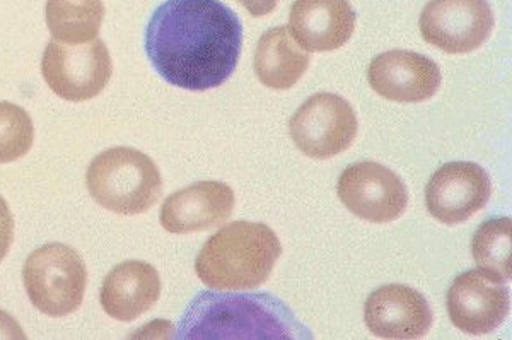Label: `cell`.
<instances>
[{
    "instance_id": "6da1fadb",
    "label": "cell",
    "mask_w": 512,
    "mask_h": 340,
    "mask_svg": "<svg viewBox=\"0 0 512 340\" xmlns=\"http://www.w3.org/2000/svg\"><path fill=\"white\" fill-rule=\"evenodd\" d=\"M243 24L221 0H166L146 31V52L166 83L187 91L219 88L233 76Z\"/></svg>"
},
{
    "instance_id": "7a4b0ae2",
    "label": "cell",
    "mask_w": 512,
    "mask_h": 340,
    "mask_svg": "<svg viewBox=\"0 0 512 340\" xmlns=\"http://www.w3.org/2000/svg\"><path fill=\"white\" fill-rule=\"evenodd\" d=\"M178 339H313L291 308L267 293L197 294L183 313Z\"/></svg>"
},
{
    "instance_id": "3957f363",
    "label": "cell",
    "mask_w": 512,
    "mask_h": 340,
    "mask_svg": "<svg viewBox=\"0 0 512 340\" xmlns=\"http://www.w3.org/2000/svg\"><path fill=\"white\" fill-rule=\"evenodd\" d=\"M282 245L267 224L234 221L205 241L195 272L214 291H246L268 281Z\"/></svg>"
},
{
    "instance_id": "277c9868",
    "label": "cell",
    "mask_w": 512,
    "mask_h": 340,
    "mask_svg": "<svg viewBox=\"0 0 512 340\" xmlns=\"http://www.w3.org/2000/svg\"><path fill=\"white\" fill-rule=\"evenodd\" d=\"M86 185L98 206L122 216L144 214L163 194L158 165L134 147H111L98 154L89 165Z\"/></svg>"
},
{
    "instance_id": "5b68a950",
    "label": "cell",
    "mask_w": 512,
    "mask_h": 340,
    "mask_svg": "<svg viewBox=\"0 0 512 340\" xmlns=\"http://www.w3.org/2000/svg\"><path fill=\"white\" fill-rule=\"evenodd\" d=\"M23 281L36 310L47 317L62 318L82 305L88 269L74 248L48 243L36 248L24 262Z\"/></svg>"
},
{
    "instance_id": "8992f818",
    "label": "cell",
    "mask_w": 512,
    "mask_h": 340,
    "mask_svg": "<svg viewBox=\"0 0 512 340\" xmlns=\"http://www.w3.org/2000/svg\"><path fill=\"white\" fill-rule=\"evenodd\" d=\"M41 74L59 98L81 103L93 100L106 88L113 64L105 42L99 38L76 47L52 40L41 59Z\"/></svg>"
},
{
    "instance_id": "52a82bcc",
    "label": "cell",
    "mask_w": 512,
    "mask_h": 340,
    "mask_svg": "<svg viewBox=\"0 0 512 340\" xmlns=\"http://www.w3.org/2000/svg\"><path fill=\"white\" fill-rule=\"evenodd\" d=\"M289 132L297 149L308 158L330 159L352 146L357 117L342 96L318 93L292 115Z\"/></svg>"
},
{
    "instance_id": "ba28073f",
    "label": "cell",
    "mask_w": 512,
    "mask_h": 340,
    "mask_svg": "<svg viewBox=\"0 0 512 340\" xmlns=\"http://www.w3.org/2000/svg\"><path fill=\"white\" fill-rule=\"evenodd\" d=\"M494 24L487 0H429L419 19L425 42L451 55H465L482 47Z\"/></svg>"
},
{
    "instance_id": "9c48e42d",
    "label": "cell",
    "mask_w": 512,
    "mask_h": 340,
    "mask_svg": "<svg viewBox=\"0 0 512 340\" xmlns=\"http://www.w3.org/2000/svg\"><path fill=\"white\" fill-rule=\"evenodd\" d=\"M338 199L357 217L369 223H391L408 206L402 178L374 161L347 166L338 178Z\"/></svg>"
},
{
    "instance_id": "30bf717a",
    "label": "cell",
    "mask_w": 512,
    "mask_h": 340,
    "mask_svg": "<svg viewBox=\"0 0 512 340\" xmlns=\"http://www.w3.org/2000/svg\"><path fill=\"white\" fill-rule=\"evenodd\" d=\"M490 195L492 182L482 166L470 161H454L432 175L425 188V204L439 223L454 226L482 211Z\"/></svg>"
},
{
    "instance_id": "8fae6325",
    "label": "cell",
    "mask_w": 512,
    "mask_h": 340,
    "mask_svg": "<svg viewBox=\"0 0 512 340\" xmlns=\"http://www.w3.org/2000/svg\"><path fill=\"white\" fill-rule=\"evenodd\" d=\"M446 303L454 327L472 335L499 329L511 310L507 288L480 269L456 277L448 289Z\"/></svg>"
},
{
    "instance_id": "7c38bea8",
    "label": "cell",
    "mask_w": 512,
    "mask_h": 340,
    "mask_svg": "<svg viewBox=\"0 0 512 340\" xmlns=\"http://www.w3.org/2000/svg\"><path fill=\"white\" fill-rule=\"evenodd\" d=\"M369 86L396 103H422L431 100L443 76L434 60L408 50H390L374 57L367 69Z\"/></svg>"
},
{
    "instance_id": "4fadbf2b",
    "label": "cell",
    "mask_w": 512,
    "mask_h": 340,
    "mask_svg": "<svg viewBox=\"0 0 512 340\" xmlns=\"http://www.w3.org/2000/svg\"><path fill=\"white\" fill-rule=\"evenodd\" d=\"M367 329L381 339H420L432 325L424 294L405 284H386L369 294L364 305Z\"/></svg>"
},
{
    "instance_id": "5bb4252c",
    "label": "cell",
    "mask_w": 512,
    "mask_h": 340,
    "mask_svg": "<svg viewBox=\"0 0 512 340\" xmlns=\"http://www.w3.org/2000/svg\"><path fill=\"white\" fill-rule=\"evenodd\" d=\"M233 188L227 183L198 182L164 200L159 221L168 233L188 235L226 223L234 211Z\"/></svg>"
},
{
    "instance_id": "9a60e30c",
    "label": "cell",
    "mask_w": 512,
    "mask_h": 340,
    "mask_svg": "<svg viewBox=\"0 0 512 340\" xmlns=\"http://www.w3.org/2000/svg\"><path fill=\"white\" fill-rule=\"evenodd\" d=\"M357 14L349 0H296L289 31L306 52H333L354 35Z\"/></svg>"
},
{
    "instance_id": "2e32d148",
    "label": "cell",
    "mask_w": 512,
    "mask_h": 340,
    "mask_svg": "<svg viewBox=\"0 0 512 340\" xmlns=\"http://www.w3.org/2000/svg\"><path fill=\"white\" fill-rule=\"evenodd\" d=\"M161 277L147 262L127 260L111 269L101 286V306L120 322H134L158 303Z\"/></svg>"
},
{
    "instance_id": "e0dca14e",
    "label": "cell",
    "mask_w": 512,
    "mask_h": 340,
    "mask_svg": "<svg viewBox=\"0 0 512 340\" xmlns=\"http://www.w3.org/2000/svg\"><path fill=\"white\" fill-rule=\"evenodd\" d=\"M309 55L297 45L287 26L265 31L256 45L253 69L258 81L275 89L286 91L308 71Z\"/></svg>"
},
{
    "instance_id": "ac0fdd59",
    "label": "cell",
    "mask_w": 512,
    "mask_h": 340,
    "mask_svg": "<svg viewBox=\"0 0 512 340\" xmlns=\"http://www.w3.org/2000/svg\"><path fill=\"white\" fill-rule=\"evenodd\" d=\"M45 14L52 40L76 47L98 38L105 4L103 0H47Z\"/></svg>"
},
{
    "instance_id": "d6986e66",
    "label": "cell",
    "mask_w": 512,
    "mask_h": 340,
    "mask_svg": "<svg viewBox=\"0 0 512 340\" xmlns=\"http://www.w3.org/2000/svg\"><path fill=\"white\" fill-rule=\"evenodd\" d=\"M511 217H492L473 235L472 255L478 269L495 281H511Z\"/></svg>"
},
{
    "instance_id": "ffe728a7",
    "label": "cell",
    "mask_w": 512,
    "mask_h": 340,
    "mask_svg": "<svg viewBox=\"0 0 512 340\" xmlns=\"http://www.w3.org/2000/svg\"><path fill=\"white\" fill-rule=\"evenodd\" d=\"M33 141L35 127L28 112L9 101H0V165L26 156Z\"/></svg>"
},
{
    "instance_id": "44dd1931",
    "label": "cell",
    "mask_w": 512,
    "mask_h": 340,
    "mask_svg": "<svg viewBox=\"0 0 512 340\" xmlns=\"http://www.w3.org/2000/svg\"><path fill=\"white\" fill-rule=\"evenodd\" d=\"M14 238V217L6 200L0 197V262L6 258Z\"/></svg>"
},
{
    "instance_id": "7402d4cb",
    "label": "cell",
    "mask_w": 512,
    "mask_h": 340,
    "mask_svg": "<svg viewBox=\"0 0 512 340\" xmlns=\"http://www.w3.org/2000/svg\"><path fill=\"white\" fill-rule=\"evenodd\" d=\"M0 339H26L21 325L4 310H0Z\"/></svg>"
},
{
    "instance_id": "603a6c76",
    "label": "cell",
    "mask_w": 512,
    "mask_h": 340,
    "mask_svg": "<svg viewBox=\"0 0 512 340\" xmlns=\"http://www.w3.org/2000/svg\"><path fill=\"white\" fill-rule=\"evenodd\" d=\"M246 11L250 12L253 18H263L270 12L275 11V7L279 4V0H238Z\"/></svg>"
}]
</instances>
